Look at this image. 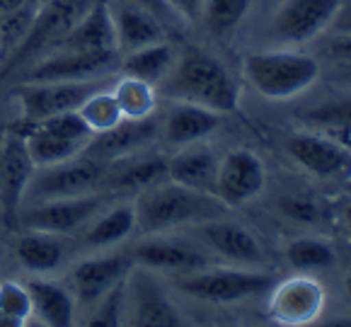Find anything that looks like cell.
Returning <instances> with one entry per match:
<instances>
[{"label":"cell","mask_w":351,"mask_h":327,"mask_svg":"<svg viewBox=\"0 0 351 327\" xmlns=\"http://www.w3.org/2000/svg\"><path fill=\"white\" fill-rule=\"evenodd\" d=\"M177 61V51L170 42H155L148 47H141L136 51H129L124 58H119V71L124 75H134L145 83H153L158 88L162 78H165L170 68Z\"/></svg>","instance_id":"28"},{"label":"cell","mask_w":351,"mask_h":327,"mask_svg":"<svg viewBox=\"0 0 351 327\" xmlns=\"http://www.w3.org/2000/svg\"><path fill=\"white\" fill-rule=\"evenodd\" d=\"M250 5L252 0H204L202 17L213 34H226L243 22Z\"/></svg>","instance_id":"34"},{"label":"cell","mask_w":351,"mask_h":327,"mask_svg":"<svg viewBox=\"0 0 351 327\" xmlns=\"http://www.w3.org/2000/svg\"><path fill=\"white\" fill-rule=\"evenodd\" d=\"M119 51H53L20 73L22 80H97L119 68Z\"/></svg>","instance_id":"9"},{"label":"cell","mask_w":351,"mask_h":327,"mask_svg":"<svg viewBox=\"0 0 351 327\" xmlns=\"http://www.w3.org/2000/svg\"><path fill=\"white\" fill-rule=\"evenodd\" d=\"M12 252L29 274L47 276L66 265L68 245L63 235L25 228V233L17 235L15 243H12Z\"/></svg>","instance_id":"22"},{"label":"cell","mask_w":351,"mask_h":327,"mask_svg":"<svg viewBox=\"0 0 351 327\" xmlns=\"http://www.w3.org/2000/svg\"><path fill=\"white\" fill-rule=\"evenodd\" d=\"M3 145H5V129H0V170H3Z\"/></svg>","instance_id":"44"},{"label":"cell","mask_w":351,"mask_h":327,"mask_svg":"<svg viewBox=\"0 0 351 327\" xmlns=\"http://www.w3.org/2000/svg\"><path fill=\"white\" fill-rule=\"evenodd\" d=\"M112 80V75L97 80H49V83L20 80V85L12 90V97L20 107V124L17 126H32L56 114L77 112V107L85 102L88 95H93L95 90Z\"/></svg>","instance_id":"5"},{"label":"cell","mask_w":351,"mask_h":327,"mask_svg":"<svg viewBox=\"0 0 351 327\" xmlns=\"http://www.w3.org/2000/svg\"><path fill=\"white\" fill-rule=\"evenodd\" d=\"M182 293L206 303H232L257 296L271 286V279L259 271H197L177 281Z\"/></svg>","instance_id":"10"},{"label":"cell","mask_w":351,"mask_h":327,"mask_svg":"<svg viewBox=\"0 0 351 327\" xmlns=\"http://www.w3.org/2000/svg\"><path fill=\"white\" fill-rule=\"evenodd\" d=\"M90 3L93 0H49V3H36L34 20H32L25 42L15 51V56L0 68V78L10 71L22 73L32 63L39 61V58L56 51L58 44L63 42V36L85 15Z\"/></svg>","instance_id":"4"},{"label":"cell","mask_w":351,"mask_h":327,"mask_svg":"<svg viewBox=\"0 0 351 327\" xmlns=\"http://www.w3.org/2000/svg\"><path fill=\"white\" fill-rule=\"evenodd\" d=\"M109 85L112 83L97 88L93 95L85 97V102L80 104V107H77V114H80V119L85 121V126L93 131V136L102 134V131H109L112 126H117L121 119H124Z\"/></svg>","instance_id":"31"},{"label":"cell","mask_w":351,"mask_h":327,"mask_svg":"<svg viewBox=\"0 0 351 327\" xmlns=\"http://www.w3.org/2000/svg\"><path fill=\"white\" fill-rule=\"evenodd\" d=\"M27 3H32V0H0V15L17 10V8H25Z\"/></svg>","instance_id":"43"},{"label":"cell","mask_w":351,"mask_h":327,"mask_svg":"<svg viewBox=\"0 0 351 327\" xmlns=\"http://www.w3.org/2000/svg\"><path fill=\"white\" fill-rule=\"evenodd\" d=\"M167 180V158L150 156L145 151H138L134 156L119 158V160L107 162L104 172V189L112 194L121 192H143L148 187H155Z\"/></svg>","instance_id":"18"},{"label":"cell","mask_w":351,"mask_h":327,"mask_svg":"<svg viewBox=\"0 0 351 327\" xmlns=\"http://www.w3.org/2000/svg\"><path fill=\"white\" fill-rule=\"evenodd\" d=\"M131 257H134V265L155 271H197L206 267V257L202 254V250L162 233L145 235L131 250Z\"/></svg>","instance_id":"17"},{"label":"cell","mask_w":351,"mask_h":327,"mask_svg":"<svg viewBox=\"0 0 351 327\" xmlns=\"http://www.w3.org/2000/svg\"><path fill=\"white\" fill-rule=\"evenodd\" d=\"M56 51H119L107 0H93ZM53 53V51H51Z\"/></svg>","instance_id":"21"},{"label":"cell","mask_w":351,"mask_h":327,"mask_svg":"<svg viewBox=\"0 0 351 327\" xmlns=\"http://www.w3.org/2000/svg\"><path fill=\"white\" fill-rule=\"evenodd\" d=\"M114 194L107 189H99L83 197H68V199H51V202H36L25 204L17 213L15 223H20L27 230H47L56 235H77L90 218L97 216Z\"/></svg>","instance_id":"7"},{"label":"cell","mask_w":351,"mask_h":327,"mask_svg":"<svg viewBox=\"0 0 351 327\" xmlns=\"http://www.w3.org/2000/svg\"><path fill=\"white\" fill-rule=\"evenodd\" d=\"M136 233V208L134 202H119L107 204L97 216H93L80 230V243L85 247L95 250H109L117 247L119 243L129 240Z\"/></svg>","instance_id":"23"},{"label":"cell","mask_w":351,"mask_h":327,"mask_svg":"<svg viewBox=\"0 0 351 327\" xmlns=\"http://www.w3.org/2000/svg\"><path fill=\"white\" fill-rule=\"evenodd\" d=\"M250 85L267 99H291L320 75L317 58L298 51H259L243 61Z\"/></svg>","instance_id":"3"},{"label":"cell","mask_w":351,"mask_h":327,"mask_svg":"<svg viewBox=\"0 0 351 327\" xmlns=\"http://www.w3.org/2000/svg\"><path fill=\"white\" fill-rule=\"evenodd\" d=\"M36 165L27 151L25 136L15 129H5L3 145V170H0V216L15 221L25 204V194Z\"/></svg>","instance_id":"12"},{"label":"cell","mask_w":351,"mask_h":327,"mask_svg":"<svg viewBox=\"0 0 351 327\" xmlns=\"http://www.w3.org/2000/svg\"><path fill=\"white\" fill-rule=\"evenodd\" d=\"M281 208H284L286 216L295 218V221H305V223H313L320 216V208L313 202H305V199H286Z\"/></svg>","instance_id":"39"},{"label":"cell","mask_w":351,"mask_h":327,"mask_svg":"<svg viewBox=\"0 0 351 327\" xmlns=\"http://www.w3.org/2000/svg\"><path fill=\"white\" fill-rule=\"evenodd\" d=\"M15 131H20L25 136L27 151H29L32 160L36 167H47V165H56V162L71 160V158L80 156L85 151L83 141H73L66 136L56 134V131L47 129L42 124H32V126H12Z\"/></svg>","instance_id":"27"},{"label":"cell","mask_w":351,"mask_h":327,"mask_svg":"<svg viewBox=\"0 0 351 327\" xmlns=\"http://www.w3.org/2000/svg\"><path fill=\"white\" fill-rule=\"evenodd\" d=\"M341 5V0H286L271 22V34L284 44H303L332 27Z\"/></svg>","instance_id":"11"},{"label":"cell","mask_w":351,"mask_h":327,"mask_svg":"<svg viewBox=\"0 0 351 327\" xmlns=\"http://www.w3.org/2000/svg\"><path fill=\"white\" fill-rule=\"evenodd\" d=\"M332 29L344 36H351V5H341V10L337 12L335 22H332Z\"/></svg>","instance_id":"41"},{"label":"cell","mask_w":351,"mask_h":327,"mask_svg":"<svg viewBox=\"0 0 351 327\" xmlns=\"http://www.w3.org/2000/svg\"><path fill=\"white\" fill-rule=\"evenodd\" d=\"M32 320V298L27 284L3 281L0 284V327H20Z\"/></svg>","instance_id":"33"},{"label":"cell","mask_w":351,"mask_h":327,"mask_svg":"<svg viewBox=\"0 0 351 327\" xmlns=\"http://www.w3.org/2000/svg\"><path fill=\"white\" fill-rule=\"evenodd\" d=\"M286 260L295 269H320V267H330L335 262V250L320 240L303 238L289 245Z\"/></svg>","instance_id":"35"},{"label":"cell","mask_w":351,"mask_h":327,"mask_svg":"<svg viewBox=\"0 0 351 327\" xmlns=\"http://www.w3.org/2000/svg\"><path fill=\"white\" fill-rule=\"evenodd\" d=\"M32 298V317L49 327H71L75 322V298L66 284L47 276H32L27 281Z\"/></svg>","instance_id":"25"},{"label":"cell","mask_w":351,"mask_h":327,"mask_svg":"<svg viewBox=\"0 0 351 327\" xmlns=\"http://www.w3.org/2000/svg\"><path fill=\"white\" fill-rule=\"evenodd\" d=\"M36 12V0L27 3L25 8H17L12 12H3L0 15V68L5 66L15 51L22 47L27 32L32 27Z\"/></svg>","instance_id":"32"},{"label":"cell","mask_w":351,"mask_h":327,"mask_svg":"<svg viewBox=\"0 0 351 327\" xmlns=\"http://www.w3.org/2000/svg\"><path fill=\"white\" fill-rule=\"evenodd\" d=\"M221 124V114L189 102H175V107L160 121V134L170 145H191L211 136Z\"/></svg>","instance_id":"24"},{"label":"cell","mask_w":351,"mask_h":327,"mask_svg":"<svg viewBox=\"0 0 351 327\" xmlns=\"http://www.w3.org/2000/svg\"><path fill=\"white\" fill-rule=\"evenodd\" d=\"M134 208L136 230L153 235L186 223H202L208 218H221L228 206L216 194L182 187L177 182L165 180L136 194Z\"/></svg>","instance_id":"2"},{"label":"cell","mask_w":351,"mask_h":327,"mask_svg":"<svg viewBox=\"0 0 351 327\" xmlns=\"http://www.w3.org/2000/svg\"><path fill=\"white\" fill-rule=\"evenodd\" d=\"M126 320L131 325H180L182 315L175 311L158 281L145 271H129L126 276Z\"/></svg>","instance_id":"16"},{"label":"cell","mask_w":351,"mask_h":327,"mask_svg":"<svg viewBox=\"0 0 351 327\" xmlns=\"http://www.w3.org/2000/svg\"><path fill=\"white\" fill-rule=\"evenodd\" d=\"M104 172H107V165L85 156V153L71 158V160L56 162V165L36 167L29 180V187H27L25 204L99 192V189H104Z\"/></svg>","instance_id":"6"},{"label":"cell","mask_w":351,"mask_h":327,"mask_svg":"<svg viewBox=\"0 0 351 327\" xmlns=\"http://www.w3.org/2000/svg\"><path fill=\"white\" fill-rule=\"evenodd\" d=\"M160 95L175 102L206 107L218 114H232L238 109V88L218 58L204 51H186L177 56L175 66L158 83Z\"/></svg>","instance_id":"1"},{"label":"cell","mask_w":351,"mask_h":327,"mask_svg":"<svg viewBox=\"0 0 351 327\" xmlns=\"http://www.w3.org/2000/svg\"><path fill=\"white\" fill-rule=\"evenodd\" d=\"M218 160L213 151L191 143L182 145V151L167 158V180L177 182L182 187L199 189V192L216 194Z\"/></svg>","instance_id":"26"},{"label":"cell","mask_w":351,"mask_h":327,"mask_svg":"<svg viewBox=\"0 0 351 327\" xmlns=\"http://www.w3.org/2000/svg\"><path fill=\"white\" fill-rule=\"evenodd\" d=\"M167 5L186 22H194L202 17V10H204V0H165Z\"/></svg>","instance_id":"40"},{"label":"cell","mask_w":351,"mask_h":327,"mask_svg":"<svg viewBox=\"0 0 351 327\" xmlns=\"http://www.w3.org/2000/svg\"><path fill=\"white\" fill-rule=\"evenodd\" d=\"M124 3H131V5H138V8H143V10L153 12V15L158 17L165 27H172L182 20V17L177 15L170 5H167L165 0H124Z\"/></svg>","instance_id":"38"},{"label":"cell","mask_w":351,"mask_h":327,"mask_svg":"<svg viewBox=\"0 0 351 327\" xmlns=\"http://www.w3.org/2000/svg\"><path fill=\"white\" fill-rule=\"evenodd\" d=\"M158 136H160V119L155 114L145 119H121L109 131L95 134L83 153L107 165V162L134 156L138 151H148V145Z\"/></svg>","instance_id":"13"},{"label":"cell","mask_w":351,"mask_h":327,"mask_svg":"<svg viewBox=\"0 0 351 327\" xmlns=\"http://www.w3.org/2000/svg\"><path fill=\"white\" fill-rule=\"evenodd\" d=\"M124 308H126V279L117 284L107 296H102L90 311L88 325H121L124 322Z\"/></svg>","instance_id":"37"},{"label":"cell","mask_w":351,"mask_h":327,"mask_svg":"<svg viewBox=\"0 0 351 327\" xmlns=\"http://www.w3.org/2000/svg\"><path fill=\"white\" fill-rule=\"evenodd\" d=\"M346 291H349V296H351V274H349V279H346Z\"/></svg>","instance_id":"46"},{"label":"cell","mask_w":351,"mask_h":327,"mask_svg":"<svg viewBox=\"0 0 351 327\" xmlns=\"http://www.w3.org/2000/svg\"><path fill=\"white\" fill-rule=\"evenodd\" d=\"M303 121L313 126H327V129H335V126L351 129V95L308 109L303 112Z\"/></svg>","instance_id":"36"},{"label":"cell","mask_w":351,"mask_h":327,"mask_svg":"<svg viewBox=\"0 0 351 327\" xmlns=\"http://www.w3.org/2000/svg\"><path fill=\"white\" fill-rule=\"evenodd\" d=\"M286 151L303 170L322 180H351V151L341 143L315 134H295Z\"/></svg>","instance_id":"14"},{"label":"cell","mask_w":351,"mask_h":327,"mask_svg":"<svg viewBox=\"0 0 351 327\" xmlns=\"http://www.w3.org/2000/svg\"><path fill=\"white\" fill-rule=\"evenodd\" d=\"M107 5L109 15H112L119 53L136 51L141 47H148V44L165 39V25L153 12L143 10L138 5H131V3H124V0H107Z\"/></svg>","instance_id":"19"},{"label":"cell","mask_w":351,"mask_h":327,"mask_svg":"<svg viewBox=\"0 0 351 327\" xmlns=\"http://www.w3.org/2000/svg\"><path fill=\"white\" fill-rule=\"evenodd\" d=\"M199 226V238L206 247H211L216 254L226 257L230 262L240 265H259L264 260V252L259 247L257 238L247 228L238 223H226L218 218H208Z\"/></svg>","instance_id":"20"},{"label":"cell","mask_w":351,"mask_h":327,"mask_svg":"<svg viewBox=\"0 0 351 327\" xmlns=\"http://www.w3.org/2000/svg\"><path fill=\"white\" fill-rule=\"evenodd\" d=\"M320 303H322L320 286L313 284V281L300 279L281 286L274 298V313L284 322H298L315 315Z\"/></svg>","instance_id":"29"},{"label":"cell","mask_w":351,"mask_h":327,"mask_svg":"<svg viewBox=\"0 0 351 327\" xmlns=\"http://www.w3.org/2000/svg\"><path fill=\"white\" fill-rule=\"evenodd\" d=\"M344 80H346V83H351V75H346V78H344Z\"/></svg>","instance_id":"47"},{"label":"cell","mask_w":351,"mask_h":327,"mask_svg":"<svg viewBox=\"0 0 351 327\" xmlns=\"http://www.w3.org/2000/svg\"><path fill=\"white\" fill-rule=\"evenodd\" d=\"M112 95L121 109L124 119H145L155 114L158 107V88L134 75H119L112 80Z\"/></svg>","instance_id":"30"},{"label":"cell","mask_w":351,"mask_h":327,"mask_svg":"<svg viewBox=\"0 0 351 327\" xmlns=\"http://www.w3.org/2000/svg\"><path fill=\"white\" fill-rule=\"evenodd\" d=\"M36 3H49V0H36Z\"/></svg>","instance_id":"48"},{"label":"cell","mask_w":351,"mask_h":327,"mask_svg":"<svg viewBox=\"0 0 351 327\" xmlns=\"http://www.w3.org/2000/svg\"><path fill=\"white\" fill-rule=\"evenodd\" d=\"M344 221L349 223V228H351V204H346V206H344Z\"/></svg>","instance_id":"45"},{"label":"cell","mask_w":351,"mask_h":327,"mask_svg":"<svg viewBox=\"0 0 351 327\" xmlns=\"http://www.w3.org/2000/svg\"><path fill=\"white\" fill-rule=\"evenodd\" d=\"M131 269H134L131 252H104V250H99V252L80 260L68 276V289L75 298V306L93 308L114 286L121 284Z\"/></svg>","instance_id":"8"},{"label":"cell","mask_w":351,"mask_h":327,"mask_svg":"<svg viewBox=\"0 0 351 327\" xmlns=\"http://www.w3.org/2000/svg\"><path fill=\"white\" fill-rule=\"evenodd\" d=\"M330 53L335 58H351V36H341L339 42L332 44Z\"/></svg>","instance_id":"42"},{"label":"cell","mask_w":351,"mask_h":327,"mask_svg":"<svg viewBox=\"0 0 351 327\" xmlns=\"http://www.w3.org/2000/svg\"><path fill=\"white\" fill-rule=\"evenodd\" d=\"M264 165L250 151H230L223 160H218L216 197L226 206H240L257 197L264 189Z\"/></svg>","instance_id":"15"}]
</instances>
